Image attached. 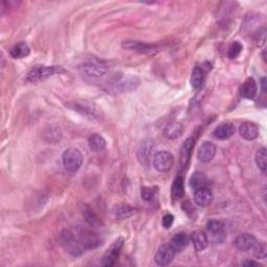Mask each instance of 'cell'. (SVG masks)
<instances>
[{
  "label": "cell",
  "instance_id": "6da1fadb",
  "mask_svg": "<svg viewBox=\"0 0 267 267\" xmlns=\"http://www.w3.org/2000/svg\"><path fill=\"white\" fill-rule=\"evenodd\" d=\"M59 243L65 251L73 257H80L84 253V247L76 233L71 230H63L59 237Z\"/></svg>",
  "mask_w": 267,
  "mask_h": 267
},
{
  "label": "cell",
  "instance_id": "7a4b0ae2",
  "mask_svg": "<svg viewBox=\"0 0 267 267\" xmlns=\"http://www.w3.org/2000/svg\"><path fill=\"white\" fill-rule=\"evenodd\" d=\"M65 72L62 67L59 66H46V65H36L33 66L27 77V81L30 83H40L49 79L57 73Z\"/></svg>",
  "mask_w": 267,
  "mask_h": 267
},
{
  "label": "cell",
  "instance_id": "3957f363",
  "mask_svg": "<svg viewBox=\"0 0 267 267\" xmlns=\"http://www.w3.org/2000/svg\"><path fill=\"white\" fill-rule=\"evenodd\" d=\"M75 233L79 237L84 249H93L100 246L102 244L101 237L90 229L79 227L75 230Z\"/></svg>",
  "mask_w": 267,
  "mask_h": 267
},
{
  "label": "cell",
  "instance_id": "277c9868",
  "mask_svg": "<svg viewBox=\"0 0 267 267\" xmlns=\"http://www.w3.org/2000/svg\"><path fill=\"white\" fill-rule=\"evenodd\" d=\"M63 165L65 169L70 172V174H74L77 170L82 167L84 157L82 152L75 148H69L63 152Z\"/></svg>",
  "mask_w": 267,
  "mask_h": 267
},
{
  "label": "cell",
  "instance_id": "5b68a950",
  "mask_svg": "<svg viewBox=\"0 0 267 267\" xmlns=\"http://www.w3.org/2000/svg\"><path fill=\"white\" fill-rule=\"evenodd\" d=\"M79 71L87 80L95 81L101 79V77H103L108 73V68L102 64H98L95 62H88L80 65Z\"/></svg>",
  "mask_w": 267,
  "mask_h": 267
},
{
  "label": "cell",
  "instance_id": "8992f818",
  "mask_svg": "<svg viewBox=\"0 0 267 267\" xmlns=\"http://www.w3.org/2000/svg\"><path fill=\"white\" fill-rule=\"evenodd\" d=\"M207 231H208L211 241L215 244H221L227 239L225 226L219 220H209L208 223H207Z\"/></svg>",
  "mask_w": 267,
  "mask_h": 267
},
{
  "label": "cell",
  "instance_id": "52a82bcc",
  "mask_svg": "<svg viewBox=\"0 0 267 267\" xmlns=\"http://www.w3.org/2000/svg\"><path fill=\"white\" fill-rule=\"evenodd\" d=\"M123 244H124V239L122 237L117 238L113 242V244H112L110 248L106 252V254L103 255L101 265L106 267L115 265L116 261L118 260L120 253H121Z\"/></svg>",
  "mask_w": 267,
  "mask_h": 267
},
{
  "label": "cell",
  "instance_id": "ba28073f",
  "mask_svg": "<svg viewBox=\"0 0 267 267\" xmlns=\"http://www.w3.org/2000/svg\"><path fill=\"white\" fill-rule=\"evenodd\" d=\"M175 158L169 151L162 150L154 154L152 159V166L159 172H167L174 165Z\"/></svg>",
  "mask_w": 267,
  "mask_h": 267
},
{
  "label": "cell",
  "instance_id": "9c48e42d",
  "mask_svg": "<svg viewBox=\"0 0 267 267\" xmlns=\"http://www.w3.org/2000/svg\"><path fill=\"white\" fill-rule=\"evenodd\" d=\"M153 146H154L153 140L149 139V138H146V139L142 140L140 142V144L138 145L137 159L142 166H144V167L148 166Z\"/></svg>",
  "mask_w": 267,
  "mask_h": 267
},
{
  "label": "cell",
  "instance_id": "30bf717a",
  "mask_svg": "<svg viewBox=\"0 0 267 267\" xmlns=\"http://www.w3.org/2000/svg\"><path fill=\"white\" fill-rule=\"evenodd\" d=\"M138 85H139V80L136 77H126V79H119L114 82H112L110 86V91L115 93H124L135 90Z\"/></svg>",
  "mask_w": 267,
  "mask_h": 267
},
{
  "label": "cell",
  "instance_id": "8fae6325",
  "mask_svg": "<svg viewBox=\"0 0 267 267\" xmlns=\"http://www.w3.org/2000/svg\"><path fill=\"white\" fill-rule=\"evenodd\" d=\"M177 252L170 244L162 245L154 256V261L159 266H167L174 261Z\"/></svg>",
  "mask_w": 267,
  "mask_h": 267
},
{
  "label": "cell",
  "instance_id": "7c38bea8",
  "mask_svg": "<svg viewBox=\"0 0 267 267\" xmlns=\"http://www.w3.org/2000/svg\"><path fill=\"white\" fill-rule=\"evenodd\" d=\"M68 106L71 108V110L76 111L77 113H80L82 116L89 120L96 121V120L101 119L100 112L97 109H94L93 106L87 105V103H71V105Z\"/></svg>",
  "mask_w": 267,
  "mask_h": 267
},
{
  "label": "cell",
  "instance_id": "4fadbf2b",
  "mask_svg": "<svg viewBox=\"0 0 267 267\" xmlns=\"http://www.w3.org/2000/svg\"><path fill=\"white\" fill-rule=\"evenodd\" d=\"M122 47L140 55H151L157 51V47L154 45L140 41H124Z\"/></svg>",
  "mask_w": 267,
  "mask_h": 267
},
{
  "label": "cell",
  "instance_id": "5bb4252c",
  "mask_svg": "<svg viewBox=\"0 0 267 267\" xmlns=\"http://www.w3.org/2000/svg\"><path fill=\"white\" fill-rule=\"evenodd\" d=\"M257 243H258L257 238L254 235L248 234V233L241 234L237 236L236 239L234 240L235 247L239 249V251H242V252L252 251Z\"/></svg>",
  "mask_w": 267,
  "mask_h": 267
},
{
  "label": "cell",
  "instance_id": "9a60e30c",
  "mask_svg": "<svg viewBox=\"0 0 267 267\" xmlns=\"http://www.w3.org/2000/svg\"><path fill=\"white\" fill-rule=\"evenodd\" d=\"M194 145H195V139L193 137H190L185 140V142L182 145V148H180L179 164L183 168L188 167L189 163H190L192 149L194 148Z\"/></svg>",
  "mask_w": 267,
  "mask_h": 267
},
{
  "label": "cell",
  "instance_id": "2e32d148",
  "mask_svg": "<svg viewBox=\"0 0 267 267\" xmlns=\"http://www.w3.org/2000/svg\"><path fill=\"white\" fill-rule=\"evenodd\" d=\"M216 145L213 142L206 141L204 142L199 149V153H197V157L199 160L203 163H209L213 160V158L216 154Z\"/></svg>",
  "mask_w": 267,
  "mask_h": 267
},
{
  "label": "cell",
  "instance_id": "e0dca14e",
  "mask_svg": "<svg viewBox=\"0 0 267 267\" xmlns=\"http://www.w3.org/2000/svg\"><path fill=\"white\" fill-rule=\"evenodd\" d=\"M193 200L197 206L208 207L213 201V192L208 187L197 189V190H194Z\"/></svg>",
  "mask_w": 267,
  "mask_h": 267
},
{
  "label": "cell",
  "instance_id": "ac0fdd59",
  "mask_svg": "<svg viewBox=\"0 0 267 267\" xmlns=\"http://www.w3.org/2000/svg\"><path fill=\"white\" fill-rule=\"evenodd\" d=\"M239 134L247 141H253L257 139L258 135H259V127L254 122H243L239 127Z\"/></svg>",
  "mask_w": 267,
  "mask_h": 267
},
{
  "label": "cell",
  "instance_id": "d6986e66",
  "mask_svg": "<svg viewBox=\"0 0 267 267\" xmlns=\"http://www.w3.org/2000/svg\"><path fill=\"white\" fill-rule=\"evenodd\" d=\"M235 125L231 122H225L219 124L215 128L213 135L218 140H228L231 137H233L235 134Z\"/></svg>",
  "mask_w": 267,
  "mask_h": 267
},
{
  "label": "cell",
  "instance_id": "ffe728a7",
  "mask_svg": "<svg viewBox=\"0 0 267 267\" xmlns=\"http://www.w3.org/2000/svg\"><path fill=\"white\" fill-rule=\"evenodd\" d=\"M257 92H258V86L253 77L247 79L240 87V95L243 98L253 99L257 95Z\"/></svg>",
  "mask_w": 267,
  "mask_h": 267
},
{
  "label": "cell",
  "instance_id": "44dd1931",
  "mask_svg": "<svg viewBox=\"0 0 267 267\" xmlns=\"http://www.w3.org/2000/svg\"><path fill=\"white\" fill-rule=\"evenodd\" d=\"M183 132H184L183 124L175 121V122L168 123L165 126L164 131H163V134H164V136L167 138V139L175 140L182 136Z\"/></svg>",
  "mask_w": 267,
  "mask_h": 267
},
{
  "label": "cell",
  "instance_id": "7402d4cb",
  "mask_svg": "<svg viewBox=\"0 0 267 267\" xmlns=\"http://www.w3.org/2000/svg\"><path fill=\"white\" fill-rule=\"evenodd\" d=\"M191 240H192L195 251L197 252L204 251V249H206L209 245V238L202 231L193 232L191 235Z\"/></svg>",
  "mask_w": 267,
  "mask_h": 267
},
{
  "label": "cell",
  "instance_id": "603a6c76",
  "mask_svg": "<svg viewBox=\"0 0 267 267\" xmlns=\"http://www.w3.org/2000/svg\"><path fill=\"white\" fill-rule=\"evenodd\" d=\"M136 209L133 208L130 205H118L114 207V209L112 210V214L118 219H122V218H128L133 216V215L136 213Z\"/></svg>",
  "mask_w": 267,
  "mask_h": 267
},
{
  "label": "cell",
  "instance_id": "cb8c5ba5",
  "mask_svg": "<svg viewBox=\"0 0 267 267\" xmlns=\"http://www.w3.org/2000/svg\"><path fill=\"white\" fill-rule=\"evenodd\" d=\"M169 244L172 246V248H174L177 253L182 252L189 244V237L185 233H178L171 238Z\"/></svg>",
  "mask_w": 267,
  "mask_h": 267
},
{
  "label": "cell",
  "instance_id": "d4e9b609",
  "mask_svg": "<svg viewBox=\"0 0 267 267\" xmlns=\"http://www.w3.org/2000/svg\"><path fill=\"white\" fill-rule=\"evenodd\" d=\"M206 72L204 70V68L201 67V66H196L194 67V69L192 70V73H191V80H190V83H191V86L192 88L197 90L200 89L204 82H205V75Z\"/></svg>",
  "mask_w": 267,
  "mask_h": 267
},
{
  "label": "cell",
  "instance_id": "484cf974",
  "mask_svg": "<svg viewBox=\"0 0 267 267\" xmlns=\"http://www.w3.org/2000/svg\"><path fill=\"white\" fill-rule=\"evenodd\" d=\"M107 146V141L105 138L98 134H93L89 138V148L91 151L94 152H98L101 151L102 149H105Z\"/></svg>",
  "mask_w": 267,
  "mask_h": 267
},
{
  "label": "cell",
  "instance_id": "4316f807",
  "mask_svg": "<svg viewBox=\"0 0 267 267\" xmlns=\"http://www.w3.org/2000/svg\"><path fill=\"white\" fill-rule=\"evenodd\" d=\"M185 194V187H184V179L182 177H178L171 187V196L174 200H180L184 197Z\"/></svg>",
  "mask_w": 267,
  "mask_h": 267
},
{
  "label": "cell",
  "instance_id": "83f0119b",
  "mask_svg": "<svg viewBox=\"0 0 267 267\" xmlns=\"http://www.w3.org/2000/svg\"><path fill=\"white\" fill-rule=\"evenodd\" d=\"M30 53V48L28 45V43L25 42H20L18 44H16L11 50H10V55L14 59H22L28 57Z\"/></svg>",
  "mask_w": 267,
  "mask_h": 267
},
{
  "label": "cell",
  "instance_id": "f1b7e54d",
  "mask_svg": "<svg viewBox=\"0 0 267 267\" xmlns=\"http://www.w3.org/2000/svg\"><path fill=\"white\" fill-rule=\"evenodd\" d=\"M189 185L193 189V190H197L206 187L207 185V177L202 171H195L191 176L190 180H189Z\"/></svg>",
  "mask_w": 267,
  "mask_h": 267
},
{
  "label": "cell",
  "instance_id": "f546056e",
  "mask_svg": "<svg viewBox=\"0 0 267 267\" xmlns=\"http://www.w3.org/2000/svg\"><path fill=\"white\" fill-rule=\"evenodd\" d=\"M82 212L86 221H87L90 226L97 227L99 225L100 221H99L97 214L92 210L91 207H89L88 205H83Z\"/></svg>",
  "mask_w": 267,
  "mask_h": 267
},
{
  "label": "cell",
  "instance_id": "4dcf8cb0",
  "mask_svg": "<svg viewBox=\"0 0 267 267\" xmlns=\"http://www.w3.org/2000/svg\"><path fill=\"white\" fill-rule=\"evenodd\" d=\"M266 159H267L266 148H261L258 149L257 152H256V156H255V161H256L257 166L259 167V169L263 172V174H265L266 169H267Z\"/></svg>",
  "mask_w": 267,
  "mask_h": 267
},
{
  "label": "cell",
  "instance_id": "1f68e13d",
  "mask_svg": "<svg viewBox=\"0 0 267 267\" xmlns=\"http://www.w3.org/2000/svg\"><path fill=\"white\" fill-rule=\"evenodd\" d=\"M242 49H243V45L241 44L240 42L235 41V42L232 43V44L229 47V49H228L229 59H234L238 58L240 56V54L242 53Z\"/></svg>",
  "mask_w": 267,
  "mask_h": 267
},
{
  "label": "cell",
  "instance_id": "d6a6232c",
  "mask_svg": "<svg viewBox=\"0 0 267 267\" xmlns=\"http://www.w3.org/2000/svg\"><path fill=\"white\" fill-rule=\"evenodd\" d=\"M253 251V254L256 258H258V259H262L264 260L266 258V255H267V252H266V245L265 243H261L258 241V243L255 245V247L252 249Z\"/></svg>",
  "mask_w": 267,
  "mask_h": 267
},
{
  "label": "cell",
  "instance_id": "836d02e7",
  "mask_svg": "<svg viewBox=\"0 0 267 267\" xmlns=\"http://www.w3.org/2000/svg\"><path fill=\"white\" fill-rule=\"evenodd\" d=\"M141 197L145 202H151L154 199V191L152 188L142 187L141 188Z\"/></svg>",
  "mask_w": 267,
  "mask_h": 267
},
{
  "label": "cell",
  "instance_id": "e575fe53",
  "mask_svg": "<svg viewBox=\"0 0 267 267\" xmlns=\"http://www.w3.org/2000/svg\"><path fill=\"white\" fill-rule=\"evenodd\" d=\"M175 221V216L172 214H165L162 218V226L164 229H170Z\"/></svg>",
  "mask_w": 267,
  "mask_h": 267
},
{
  "label": "cell",
  "instance_id": "d590c367",
  "mask_svg": "<svg viewBox=\"0 0 267 267\" xmlns=\"http://www.w3.org/2000/svg\"><path fill=\"white\" fill-rule=\"evenodd\" d=\"M183 211H185L189 215V216H190V218H192V213L195 212V209L190 203L186 202L185 204H183Z\"/></svg>",
  "mask_w": 267,
  "mask_h": 267
},
{
  "label": "cell",
  "instance_id": "8d00e7d4",
  "mask_svg": "<svg viewBox=\"0 0 267 267\" xmlns=\"http://www.w3.org/2000/svg\"><path fill=\"white\" fill-rule=\"evenodd\" d=\"M241 265L243 266H261L259 263H257L253 260H246V261H243L242 263H241Z\"/></svg>",
  "mask_w": 267,
  "mask_h": 267
}]
</instances>
